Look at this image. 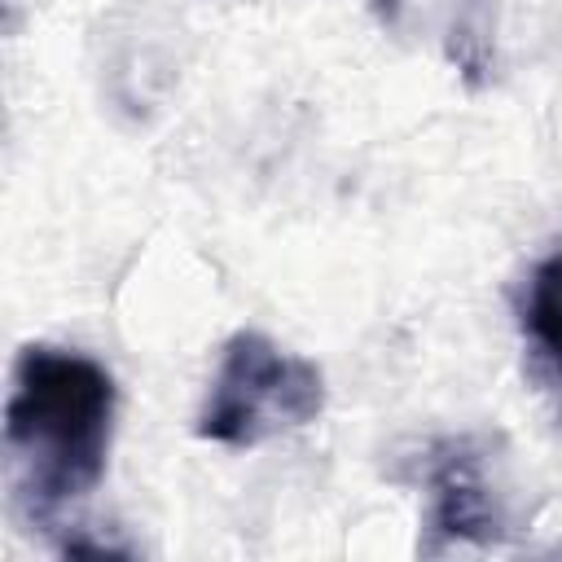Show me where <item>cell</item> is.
<instances>
[{"label": "cell", "mask_w": 562, "mask_h": 562, "mask_svg": "<svg viewBox=\"0 0 562 562\" xmlns=\"http://www.w3.org/2000/svg\"><path fill=\"white\" fill-rule=\"evenodd\" d=\"M369 4H373V13H378L382 26H395L400 13H404V0H369Z\"/></svg>", "instance_id": "5"}, {"label": "cell", "mask_w": 562, "mask_h": 562, "mask_svg": "<svg viewBox=\"0 0 562 562\" xmlns=\"http://www.w3.org/2000/svg\"><path fill=\"white\" fill-rule=\"evenodd\" d=\"M325 408V378L312 360L281 351L259 329H237L224 342L198 435L224 448H255L281 430L316 422Z\"/></svg>", "instance_id": "2"}, {"label": "cell", "mask_w": 562, "mask_h": 562, "mask_svg": "<svg viewBox=\"0 0 562 562\" xmlns=\"http://www.w3.org/2000/svg\"><path fill=\"white\" fill-rule=\"evenodd\" d=\"M114 378L83 351L26 342L4 400V448L18 496L35 518L83 501L110 457Z\"/></svg>", "instance_id": "1"}, {"label": "cell", "mask_w": 562, "mask_h": 562, "mask_svg": "<svg viewBox=\"0 0 562 562\" xmlns=\"http://www.w3.org/2000/svg\"><path fill=\"white\" fill-rule=\"evenodd\" d=\"M430 483V531L443 540L492 544L505 531V514L483 474V452L470 439H448L435 448L426 470Z\"/></svg>", "instance_id": "3"}, {"label": "cell", "mask_w": 562, "mask_h": 562, "mask_svg": "<svg viewBox=\"0 0 562 562\" xmlns=\"http://www.w3.org/2000/svg\"><path fill=\"white\" fill-rule=\"evenodd\" d=\"M522 329L531 334L536 351L549 356L562 369V255H549L527 285V307H522Z\"/></svg>", "instance_id": "4"}]
</instances>
